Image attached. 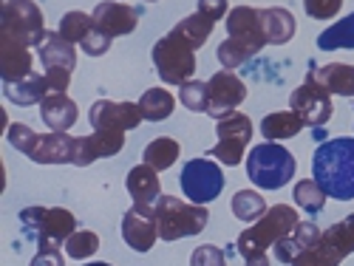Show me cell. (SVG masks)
<instances>
[{
	"label": "cell",
	"mask_w": 354,
	"mask_h": 266,
	"mask_svg": "<svg viewBox=\"0 0 354 266\" xmlns=\"http://www.w3.org/2000/svg\"><path fill=\"white\" fill-rule=\"evenodd\" d=\"M312 175L329 198H354V139H329L312 156Z\"/></svg>",
	"instance_id": "6da1fadb"
},
{
	"label": "cell",
	"mask_w": 354,
	"mask_h": 266,
	"mask_svg": "<svg viewBox=\"0 0 354 266\" xmlns=\"http://www.w3.org/2000/svg\"><path fill=\"white\" fill-rule=\"evenodd\" d=\"M227 40L218 46V63L232 71L244 66L247 60H252L255 54H261V48L267 46V32H263L261 23V9L252 6H235L227 15Z\"/></svg>",
	"instance_id": "7a4b0ae2"
},
{
	"label": "cell",
	"mask_w": 354,
	"mask_h": 266,
	"mask_svg": "<svg viewBox=\"0 0 354 266\" xmlns=\"http://www.w3.org/2000/svg\"><path fill=\"white\" fill-rule=\"evenodd\" d=\"M301 224V216L295 207L289 204H275L267 210L261 221H255L252 227H247L241 235H239V252L244 260L255 258V255H267L270 247L281 244L286 235Z\"/></svg>",
	"instance_id": "3957f363"
},
{
	"label": "cell",
	"mask_w": 354,
	"mask_h": 266,
	"mask_svg": "<svg viewBox=\"0 0 354 266\" xmlns=\"http://www.w3.org/2000/svg\"><path fill=\"white\" fill-rule=\"evenodd\" d=\"M295 156L278 142H261L247 153V175L261 190H281L295 179Z\"/></svg>",
	"instance_id": "277c9868"
},
{
	"label": "cell",
	"mask_w": 354,
	"mask_h": 266,
	"mask_svg": "<svg viewBox=\"0 0 354 266\" xmlns=\"http://www.w3.org/2000/svg\"><path fill=\"white\" fill-rule=\"evenodd\" d=\"M210 221L207 207L182 201L176 196H162L156 204V227H159V238L162 241H179L198 235Z\"/></svg>",
	"instance_id": "5b68a950"
},
{
	"label": "cell",
	"mask_w": 354,
	"mask_h": 266,
	"mask_svg": "<svg viewBox=\"0 0 354 266\" xmlns=\"http://www.w3.org/2000/svg\"><path fill=\"white\" fill-rule=\"evenodd\" d=\"M153 66L165 85H185L196 74V48L176 32H170L153 46Z\"/></svg>",
	"instance_id": "8992f818"
},
{
	"label": "cell",
	"mask_w": 354,
	"mask_h": 266,
	"mask_svg": "<svg viewBox=\"0 0 354 266\" xmlns=\"http://www.w3.org/2000/svg\"><path fill=\"white\" fill-rule=\"evenodd\" d=\"M20 221L28 232H35L40 249H60L77 232V218L66 207H28L20 213Z\"/></svg>",
	"instance_id": "52a82bcc"
},
{
	"label": "cell",
	"mask_w": 354,
	"mask_h": 266,
	"mask_svg": "<svg viewBox=\"0 0 354 266\" xmlns=\"http://www.w3.org/2000/svg\"><path fill=\"white\" fill-rule=\"evenodd\" d=\"M3 3V37H12L28 48H40L46 40V26H43V12L37 9L35 0H0Z\"/></svg>",
	"instance_id": "ba28073f"
},
{
	"label": "cell",
	"mask_w": 354,
	"mask_h": 266,
	"mask_svg": "<svg viewBox=\"0 0 354 266\" xmlns=\"http://www.w3.org/2000/svg\"><path fill=\"white\" fill-rule=\"evenodd\" d=\"M179 184H182L187 201L204 207V204H210L213 198L221 196V190H224V173H221L218 162H213V159H190L182 167Z\"/></svg>",
	"instance_id": "9c48e42d"
},
{
	"label": "cell",
	"mask_w": 354,
	"mask_h": 266,
	"mask_svg": "<svg viewBox=\"0 0 354 266\" xmlns=\"http://www.w3.org/2000/svg\"><path fill=\"white\" fill-rule=\"evenodd\" d=\"M216 136H218V142L213 144L210 156L216 162L227 164V167L241 164L244 162V151H247V144L252 139V120L247 113L235 111L232 116H227V120H221L216 125Z\"/></svg>",
	"instance_id": "30bf717a"
},
{
	"label": "cell",
	"mask_w": 354,
	"mask_h": 266,
	"mask_svg": "<svg viewBox=\"0 0 354 266\" xmlns=\"http://www.w3.org/2000/svg\"><path fill=\"white\" fill-rule=\"evenodd\" d=\"M289 108L301 116V120L312 128H323L329 120H332V94L317 82L315 77V66L309 68L304 85H298L289 97Z\"/></svg>",
	"instance_id": "8fae6325"
},
{
	"label": "cell",
	"mask_w": 354,
	"mask_h": 266,
	"mask_svg": "<svg viewBox=\"0 0 354 266\" xmlns=\"http://www.w3.org/2000/svg\"><path fill=\"white\" fill-rule=\"evenodd\" d=\"M210 88V102H207V113L213 116V120H227V116L235 113V108H239L244 99H247V85L244 79H239L232 71H218L210 77L207 82Z\"/></svg>",
	"instance_id": "7c38bea8"
},
{
	"label": "cell",
	"mask_w": 354,
	"mask_h": 266,
	"mask_svg": "<svg viewBox=\"0 0 354 266\" xmlns=\"http://www.w3.org/2000/svg\"><path fill=\"white\" fill-rule=\"evenodd\" d=\"M88 122L94 131H133L142 122L139 102H111L97 99L88 111Z\"/></svg>",
	"instance_id": "4fadbf2b"
},
{
	"label": "cell",
	"mask_w": 354,
	"mask_h": 266,
	"mask_svg": "<svg viewBox=\"0 0 354 266\" xmlns=\"http://www.w3.org/2000/svg\"><path fill=\"white\" fill-rule=\"evenodd\" d=\"M125 147V131H94L88 136H77L74 164L88 167L97 159H111Z\"/></svg>",
	"instance_id": "5bb4252c"
},
{
	"label": "cell",
	"mask_w": 354,
	"mask_h": 266,
	"mask_svg": "<svg viewBox=\"0 0 354 266\" xmlns=\"http://www.w3.org/2000/svg\"><path fill=\"white\" fill-rule=\"evenodd\" d=\"M136 23H139V12L128 3H122V0H102L94 9V26L111 40L131 35Z\"/></svg>",
	"instance_id": "9a60e30c"
},
{
	"label": "cell",
	"mask_w": 354,
	"mask_h": 266,
	"mask_svg": "<svg viewBox=\"0 0 354 266\" xmlns=\"http://www.w3.org/2000/svg\"><path fill=\"white\" fill-rule=\"evenodd\" d=\"M125 184H128V193H131V198H133L136 210H142V213H147V216H156V204H159V198L165 196L156 170L147 167V164L142 162V164L131 167Z\"/></svg>",
	"instance_id": "2e32d148"
},
{
	"label": "cell",
	"mask_w": 354,
	"mask_h": 266,
	"mask_svg": "<svg viewBox=\"0 0 354 266\" xmlns=\"http://www.w3.org/2000/svg\"><path fill=\"white\" fill-rule=\"evenodd\" d=\"M74 147L77 136H71L68 131H48L37 136L28 159L37 164H74Z\"/></svg>",
	"instance_id": "e0dca14e"
},
{
	"label": "cell",
	"mask_w": 354,
	"mask_h": 266,
	"mask_svg": "<svg viewBox=\"0 0 354 266\" xmlns=\"http://www.w3.org/2000/svg\"><path fill=\"white\" fill-rule=\"evenodd\" d=\"M32 63L35 60H32V51H28V46L0 35V79H3V85L20 82L28 74H35Z\"/></svg>",
	"instance_id": "ac0fdd59"
},
{
	"label": "cell",
	"mask_w": 354,
	"mask_h": 266,
	"mask_svg": "<svg viewBox=\"0 0 354 266\" xmlns=\"http://www.w3.org/2000/svg\"><path fill=\"white\" fill-rule=\"evenodd\" d=\"M122 238L133 252H147L159 238L156 216H147V213L136 210V207H131L122 218Z\"/></svg>",
	"instance_id": "d6986e66"
},
{
	"label": "cell",
	"mask_w": 354,
	"mask_h": 266,
	"mask_svg": "<svg viewBox=\"0 0 354 266\" xmlns=\"http://www.w3.org/2000/svg\"><path fill=\"white\" fill-rule=\"evenodd\" d=\"M37 54H40V63L46 66V71H71L74 74L77 48L60 32H48L43 46L37 48Z\"/></svg>",
	"instance_id": "ffe728a7"
},
{
	"label": "cell",
	"mask_w": 354,
	"mask_h": 266,
	"mask_svg": "<svg viewBox=\"0 0 354 266\" xmlns=\"http://www.w3.org/2000/svg\"><path fill=\"white\" fill-rule=\"evenodd\" d=\"M320 235H323V232H320L317 224H312V221H301V224L295 227L281 244L272 247V249H275V258H278L281 263H289V266H292V260L298 258L301 252L312 249V247L320 241Z\"/></svg>",
	"instance_id": "44dd1931"
},
{
	"label": "cell",
	"mask_w": 354,
	"mask_h": 266,
	"mask_svg": "<svg viewBox=\"0 0 354 266\" xmlns=\"http://www.w3.org/2000/svg\"><path fill=\"white\" fill-rule=\"evenodd\" d=\"M77 105L66 94H48L40 102V120L46 122L48 131H68L77 122Z\"/></svg>",
	"instance_id": "7402d4cb"
},
{
	"label": "cell",
	"mask_w": 354,
	"mask_h": 266,
	"mask_svg": "<svg viewBox=\"0 0 354 266\" xmlns=\"http://www.w3.org/2000/svg\"><path fill=\"white\" fill-rule=\"evenodd\" d=\"M304 120L295 111H278V113H267L261 120V133L267 142H281V139H292L304 131Z\"/></svg>",
	"instance_id": "603a6c76"
},
{
	"label": "cell",
	"mask_w": 354,
	"mask_h": 266,
	"mask_svg": "<svg viewBox=\"0 0 354 266\" xmlns=\"http://www.w3.org/2000/svg\"><path fill=\"white\" fill-rule=\"evenodd\" d=\"M3 94L9 102L15 105H35V102H43L51 88H48V79L40 77V74H28L26 79L20 82H12V85H3Z\"/></svg>",
	"instance_id": "cb8c5ba5"
},
{
	"label": "cell",
	"mask_w": 354,
	"mask_h": 266,
	"mask_svg": "<svg viewBox=\"0 0 354 266\" xmlns=\"http://www.w3.org/2000/svg\"><path fill=\"white\" fill-rule=\"evenodd\" d=\"M261 23H263V32H267V43L272 46H283L295 37V17L289 9H281V6L261 9Z\"/></svg>",
	"instance_id": "d4e9b609"
},
{
	"label": "cell",
	"mask_w": 354,
	"mask_h": 266,
	"mask_svg": "<svg viewBox=\"0 0 354 266\" xmlns=\"http://www.w3.org/2000/svg\"><path fill=\"white\" fill-rule=\"evenodd\" d=\"M315 77H317V82L326 88L329 94H337V97H354V66L332 63V66L315 68Z\"/></svg>",
	"instance_id": "484cf974"
},
{
	"label": "cell",
	"mask_w": 354,
	"mask_h": 266,
	"mask_svg": "<svg viewBox=\"0 0 354 266\" xmlns=\"http://www.w3.org/2000/svg\"><path fill=\"white\" fill-rule=\"evenodd\" d=\"M176 108V97L167 91V88H147L139 99V111H142V120L147 122H162L173 113Z\"/></svg>",
	"instance_id": "4316f807"
},
{
	"label": "cell",
	"mask_w": 354,
	"mask_h": 266,
	"mask_svg": "<svg viewBox=\"0 0 354 266\" xmlns=\"http://www.w3.org/2000/svg\"><path fill=\"white\" fill-rule=\"evenodd\" d=\"M230 210H232V216L239 218V221H247V224H255V221H261L263 216H267V201H263V196L261 193H255V190H239L232 196V201H230Z\"/></svg>",
	"instance_id": "83f0119b"
},
{
	"label": "cell",
	"mask_w": 354,
	"mask_h": 266,
	"mask_svg": "<svg viewBox=\"0 0 354 266\" xmlns=\"http://www.w3.org/2000/svg\"><path fill=\"white\" fill-rule=\"evenodd\" d=\"M179 153H182L179 142L170 139V136H159V139H153L151 144L145 147V164H147V167H153V170L159 173V170L173 167L176 159H179Z\"/></svg>",
	"instance_id": "f1b7e54d"
},
{
	"label": "cell",
	"mask_w": 354,
	"mask_h": 266,
	"mask_svg": "<svg viewBox=\"0 0 354 266\" xmlns=\"http://www.w3.org/2000/svg\"><path fill=\"white\" fill-rule=\"evenodd\" d=\"M320 51H337V48H354V12L335 26H329L326 32L317 37Z\"/></svg>",
	"instance_id": "f546056e"
},
{
	"label": "cell",
	"mask_w": 354,
	"mask_h": 266,
	"mask_svg": "<svg viewBox=\"0 0 354 266\" xmlns=\"http://www.w3.org/2000/svg\"><path fill=\"white\" fill-rule=\"evenodd\" d=\"M323 241H326L340 258L354 255V213L346 216L343 221H337V224L323 229Z\"/></svg>",
	"instance_id": "4dcf8cb0"
},
{
	"label": "cell",
	"mask_w": 354,
	"mask_h": 266,
	"mask_svg": "<svg viewBox=\"0 0 354 266\" xmlns=\"http://www.w3.org/2000/svg\"><path fill=\"white\" fill-rule=\"evenodd\" d=\"M176 28V32H179L196 51L204 46V43H207V37L213 35V28H216V23L210 20V17H204V15H190V17H185V20H179V23H176L173 26Z\"/></svg>",
	"instance_id": "1f68e13d"
},
{
	"label": "cell",
	"mask_w": 354,
	"mask_h": 266,
	"mask_svg": "<svg viewBox=\"0 0 354 266\" xmlns=\"http://www.w3.org/2000/svg\"><path fill=\"white\" fill-rule=\"evenodd\" d=\"M292 198H295V204H298L304 213L317 216V213H323V207H326V198H329V196L323 193V187H320L315 179H301L298 184H295Z\"/></svg>",
	"instance_id": "d6a6232c"
},
{
	"label": "cell",
	"mask_w": 354,
	"mask_h": 266,
	"mask_svg": "<svg viewBox=\"0 0 354 266\" xmlns=\"http://www.w3.org/2000/svg\"><path fill=\"white\" fill-rule=\"evenodd\" d=\"M91 28H94V15H85V12H68L63 20H60V32L68 43H74V46H80L88 35H91Z\"/></svg>",
	"instance_id": "836d02e7"
},
{
	"label": "cell",
	"mask_w": 354,
	"mask_h": 266,
	"mask_svg": "<svg viewBox=\"0 0 354 266\" xmlns=\"http://www.w3.org/2000/svg\"><path fill=\"white\" fill-rule=\"evenodd\" d=\"M102 244H100V235L97 232H91V229H77L71 238L66 241V255L68 258H74V260H88L91 255H97V249H100Z\"/></svg>",
	"instance_id": "e575fe53"
},
{
	"label": "cell",
	"mask_w": 354,
	"mask_h": 266,
	"mask_svg": "<svg viewBox=\"0 0 354 266\" xmlns=\"http://www.w3.org/2000/svg\"><path fill=\"white\" fill-rule=\"evenodd\" d=\"M179 99L187 111L193 113H207V102H210V88L207 82H201V79H190L179 88Z\"/></svg>",
	"instance_id": "d590c367"
},
{
	"label": "cell",
	"mask_w": 354,
	"mask_h": 266,
	"mask_svg": "<svg viewBox=\"0 0 354 266\" xmlns=\"http://www.w3.org/2000/svg\"><path fill=\"white\" fill-rule=\"evenodd\" d=\"M340 255L323 241V235H320V241L312 247V249H306V252H301L298 258L292 260V266H340Z\"/></svg>",
	"instance_id": "8d00e7d4"
},
{
	"label": "cell",
	"mask_w": 354,
	"mask_h": 266,
	"mask_svg": "<svg viewBox=\"0 0 354 266\" xmlns=\"http://www.w3.org/2000/svg\"><path fill=\"white\" fill-rule=\"evenodd\" d=\"M37 136H40V133H35L32 128H28V125H23V122H15V125H9V131H6V139H9V144L15 147V151H20L23 156H28V153H32V147H35Z\"/></svg>",
	"instance_id": "74e56055"
},
{
	"label": "cell",
	"mask_w": 354,
	"mask_h": 266,
	"mask_svg": "<svg viewBox=\"0 0 354 266\" xmlns=\"http://www.w3.org/2000/svg\"><path fill=\"white\" fill-rule=\"evenodd\" d=\"M306 15L315 20H329L343 9V0H304Z\"/></svg>",
	"instance_id": "f35d334b"
},
{
	"label": "cell",
	"mask_w": 354,
	"mask_h": 266,
	"mask_svg": "<svg viewBox=\"0 0 354 266\" xmlns=\"http://www.w3.org/2000/svg\"><path fill=\"white\" fill-rule=\"evenodd\" d=\"M190 266H227V258L218 247L204 244L190 255Z\"/></svg>",
	"instance_id": "ab89813d"
},
{
	"label": "cell",
	"mask_w": 354,
	"mask_h": 266,
	"mask_svg": "<svg viewBox=\"0 0 354 266\" xmlns=\"http://www.w3.org/2000/svg\"><path fill=\"white\" fill-rule=\"evenodd\" d=\"M111 43H113V40H111V37H105V35L100 32V28L94 26V28H91V35H88V37L80 43V48H82L85 54H91V57H102V54L111 48Z\"/></svg>",
	"instance_id": "60d3db41"
},
{
	"label": "cell",
	"mask_w": 354,
	"mask_h": 266,
	"mask_svg": "<svg viewBox=\"0 0 354 266\" xmlns=\"http://www.w3.org/2000/svg\"><path fill=\"white\" fill-rule=\"evenodd\" d=\"M198 15H204V17H210L213 23L216 20H227V15H230V3L227 0H198Z\"/></svg>",
	"instance_id": "b9f144b4"
},
{
	"label": "cell",
	"mask_w": 354,
	"mask_h": 266,
	"mask_svg": "<svg viewBox=\"0 0 354 266\" xmlns=\"http://www.w3.org/2000/svg\"><path fill=\"white\" fill-rule=\"evenodd\" d=\"M32 266H66L60 249H37V255L32 258Z\"/></svg>",
	"instance_id": "7bdbcfd3"
},
{
	"label": "cell",
	"mask_w": 354,
	"mask_h": 266,
	"mask_svg": "<svg viewBox=\"0 0 354 266\" xmlns=\"http://www.w3.org/2000/svg\"><path fill=\"white\" fill-rule=\"evenodd\" d=\"M247 266H270V258L267 255H255V258L247 260Z\"/></svg>",
	"instance_id": "ee69618b"
},
{
	"label": "cell",
	"mask_w": 354,
	"mask_h": 266,
	"mask_svg": "<svg viewBox=\"0 0 354 266\" xmlns=\"http://www.w3.org/2000/svg\"><path fill=\"white\" fill-rule=\"evenodd\" d=\"M85 266H113V263H105V260H94V263H85Z\"/></svg>",
	"instance_id": "f6af8a7d"
},
{
	"label": "cell",
	"mask_w": 354,
	"mask_h": 266,
	"mask_svg": "<svg viewBox=\"0 0 354 266\" xmlns=\"http://www.w3.org/2000/svg\"><path fill=\"white\" fill-rule=\"evenodd\" d=\"M145 3H156V0H145Z\"/></svg>",
	"instance_id": "bcb514c9"
}]
</instances>
